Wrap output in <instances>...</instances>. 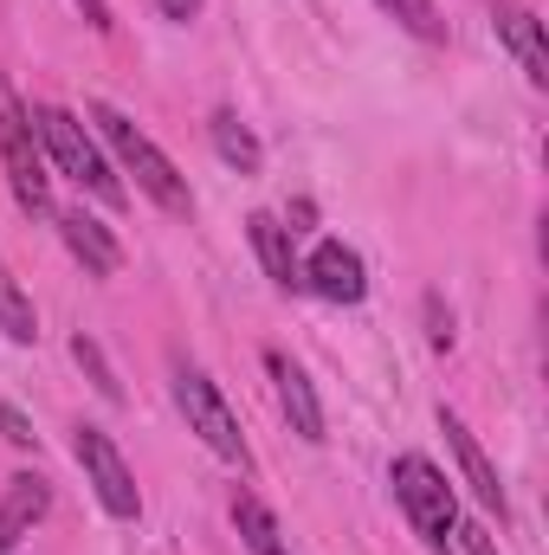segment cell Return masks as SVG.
I'll return each instance as SVG.
<instances>
[{
  "label": "cell",
  "mask_w": 549,
  "mask_h": 555,
  "mask_svg": "<svg viewBox=\"0 0 549 555\" xmlns=\"http://www.w3.org/2000/svg\"><path fill=\"white\" fill-rule=\"evenodd\" d=\"M304 284H310L317 297H330V304H362V297H369L362 253L343 246V240H323V246L310 253V266H304Z\"/></svg>",
  "instance_id": "cell-7"
},
{
  "label": "cell",
  "mask_w": 549,
  "mask_h": 555,
  "mask_svg": "<svg viewBox=\"0 0 549 555\" xmlns=\"http://www.w3.org/2000/svg\"><path fill=\"white\" fill-rule=\"evenodd\" d=\"M426 317H433V349H452V317L439 310V297H426Z\"/></svg>",
  "instance_id": "cell-21"
},
{
  "label": "cell",
  "mask_w": 549,
  "mask_h": 555,
  "mask_svg": "<svg viewBox=\"0 0 549 555\" xmlns=\"http://www.w3.org/2000/svg\"><path fill=\"white\" fill-rule=\"evenodd\" d=\"M175 401H181V414H188V433H201V446L214 452V459H227V465H253V452H246V433H240V420L227 408V395L214 388V375L207 369H175Z\"/></svg>",
  "instance_id": "cell-3"
},
{
  "label": "cell",
  "mask_w": 549,
  "mask_h": 555,
  "mask_svg": "<svg viewBox=\"0 0 549 555\" xmlns=\"http://www.w3.org/2000/svg\"><path fill=\"white\" fill-rule=\"evenodd\" d=\"M155 7H162L168 20H194V13H201V0H155Z\"/></svg>",
  "instance_id": "cell-23"
},
{
  "label": "cell",
  "mask_w": 549,
  "mask_h": 555,
  "mask_svg": "<svg viewBox=\"0 0 549 555\" xmlns=\"http://www.w3.org/2000/svg\"><path fill=\"white\" fill-rule=\"evenodd\" d=\"M78 7H85V20H91L98 33H111V26H117V20H111V0H78Z\"/></svg>",
  "instance_id": "cell-22"
},
{
  "label": "cell",
  "mask_w": 549,
  "mask_h": 555,
  "mask_svg": "<svg viewBox=\"0 0 549 555\" xmlns=\"http://www.w3.org/2000/svg\"><path fill=\"white\" fill-rule=\"evenodd\" d=\"M0 330H7L13 343H39V317H33L26 291L13 284V272H7V266H0Z\"/></svg>",
  "instance_id": "cell-16"
},
{
  "label": "cell",
  "mask_w": 549,
  "mask_h": 555,
  "mask_svg": "<svg viewBox=\"0 0 549 555\" xmlns=\"http://www.w3.org/2000/svg\"><path fill=\"white\" fill-rule=\"evenodd\" d=\"M91 124H98V137L111 142V155L124 162V175H137V188L162 207V214H194V188H188V175L142 137L117 104H91Z\"/></svg>",
  "instance_id": "cell-1"
},
{
  "label": "cell",
  "mask_w": 549,
  "mask_h": 555,
  "mask_svg": "<svg viewBox=\"0 0 549 555\" xmlns=\"http://www.w3.org/2000/svg\"><path fill=\"white\" fill-rule=\"evenodd\" d=\"M233 524H240V537H246V550H253V555H284L272 511H266L253 491H233Z\"/></svg>",
  "instance_id": "cell-15"
},
{
  "label": "cell",
  "mask_w": 549,
  "mask_h": 555,
  "mask_svg": "<svg viewBox=\"0 0 549 555\" xmlns=\"http://www.w3.org/2000/svg\"><path fill=\"white\" fill-rule=\"evenodd\" d=\"M214 149H220V162L227 168H240V175H259V162H266V149H259V137L233 117V111H214Z\"/></svg>",
  "instance_id": "cell-14"
},
{
  "label": "cell",
  "mask_w": 549,
  "mask_h": 555,
  "mask_svg": "<svg viewBox=\"0 0 549 555\" xmlns=\"http://www.w3.org/2000/svg\"><path fill=\"white\" fill-rule=\"evenodd\" d=\"M46 511H52V485H46L39 472H20V478L7 485V498H0V555L20 550Z\"/></svg>",
  "instance_id": "cell-10"
},
{
  "label": "cell",
  "mask_w": 549,
  "mask_h": 555,
  "mask_svg": "<svg viewBox=\"0 0 549 555\" xmlns=\"http://www.w3.org/2000/svg\"><path fill=\"white\" fill-rule=\"evenodd\" d=\"M395 498H401V511H408V524L433 543V550H446V530L459 524V504H452V485H446V472L433 465V459H420V452H401L395 459Z\"/></svg>",
  "instance_id": "cell-4"
},
{
  "label": "cell",
  "mask_w": 549,
  "mask_h": 555,
  "mask_svg": "<svg viewBox=\"0 0 549 555\" xmlns=\"http://www.w3.org/2000/svg\"><path fill=\"white\" fill-rule=\"evenodd\" d=\"M452 530H459L465 555H498V543H491V530H485V524H452Z\"/></svg>",
  "instance_id": "cell-19"
},
{
  "label": "cell",
  "mask_w": 549,
  "mask_h": 555,
  "mask_svg": "<svg viewBox=\"0 0 549 555\" xmlns=\"http://www.w3.org/2000/svg\"><path fill=\"white\" fill-rule=\"evenodd\" d=\"M78 465H85V485L98 491V504L111 511V517H124V524H137L142 517V491L137 478H130V465H124V452H117V439L111 433H98V426H78Z\"/></svg>",
  "instance_id": "cell-6"
},
{
  "label": "cell",
  "mask_w": 549,
  "mask_h": 555,
  "mask_svg": "<svg viewBox=\"0 0 549 555\" xmlns=\"http://www.w3.org/2000/svg\"><path fill=\"white\" fill-rule=\"evenodd\" d=\"M26 124H33L39 149H46V155L59 162V175H72L78 188H91V194H98L104 207H124V201H130V194H124V181H117V168L104 162V149L85 137V124H78L72 111H59V104H39V111H33Z\"/></svg>",
  "instance_id": "cell-2"
},
{
  "label": "cell",
  "mask_w": 549,
  "mask_h": 555,
  "mask_svg": "<svg viewBox=\"0 0 549 555\" xmlns=\"http://www.w3.org/2000/svg\"><path fill=\"white\" fill-rule=\"evenodd\" d=\"M0 433H7L13 446H33V426H26V414H20V408H0Z\"/></svg>",
  "instance_id": "cell-20"
},
{
  "label": "cell",
  "mask_w": 549,
  "mask_h": 555,
  "mask_svg": "<svg viewBox=\"0 0 549 555\" xmlns=\"http://www.w3.org/2000/svg\"><path fill=\"white\" fill-rule=\"evenodd\" d=\"M72 356H78V369L91 375V388H98L104 401H124V382H117V369L104 362V349H98L91 336H72Z\"/></svg>",
  "instance_id": "cell-18"
},
{
  "label": "cell",
  "mask_w": 549,
  "mask_h": 555,
  "mask_svg": "<svg viewBox=\"0 0 549 555\" xmlns=\"http://www.w3.org/2000/svg\"><path fill=\"white\" fill-rule=\"evenodd\" d=\"M246 240H253V253H259V266L272 278L278 291H297L304 284V266H297V253H291V233L278 227L272 214H253L246 220Z\"/></svg>",
  "instance_id": "cell-13"
},
{
  "label": "cell",
  "mask_w": 549,
  "mask_h": 555,
  "mask_svg": "<svg viewBox=\"0 0 549 555\" xmlns=\"http://www.w3.org/2000/svg\"><path fill=\"white\" fill-rule=\"evenodd\" d=\"M375 7H382V13H395L413 39H426V46H439V39H446V20H439V7H433V0H375Z\"/></svg>",
  "instance_id": "cell-17"
},
{
  "label": "cell",
  "mask_w": 549,
  "mask_h": 555,
  "mask_svg": "<svg viewBox=\"0 0 549 555\" xmlns=\"http://www.w3.org/2000/svg\"><path fill=\"white\" fill-rule=\"evenodd\" d=\"M0 162H7L13 201L26 214H46L52 207V175H46V149H39V137H33V124H26L20 104H0Z\"/></svg>",
  "instance_id": "cell-5"
},
{
  "label": "cell",
  "mask_w": 549,
  "mask_h": 555,
  "mask_svg": "<svg viewBox=\"0 0 549 555\" xmlns=\"http://www.w3.org/2000/svg\"><path fill=\"white\" fill-rule=\"evenodd\" d=\"M439 433H446V446H452V459H459L465 485L478 491V504H485V511H498V524H505V485H498V472H491L485 446H478V439L465 433V420L452 414V408H439Z\"/></svg>",
  "instance_id": "cell-11"
},
{
  "label": "cell",
  "mask_w": 549,
  "mask_h": 555,
  "mask_svg": "<svg viewBox=\"0 0 549 555\" xmlns=\"http://www.w3.org/2000/svg\"><path fill=\"white\" fill-rule=\"evenodd\" d=\"M59 233H65V246H72V259L85 266L91 278H111L124 266V246L111 240V227L104 220H91L85 207H72V214H59Z\"/></svg>",
  "instance_id": "cell-12"
},
{
  "label": "cell",
  "mask_w": 549,
  "mask_h": 555,
  "mask_svg": "<svg viewBox=\"0 0 549 555\" xmlns=\"http://www.w3.org/2000/svg\"><path fill=\"white\" fill-rule=\"evenodd\" d=\"M266 369H272V382H278V408H284V420H291V433L317 446V439H323V408H317L310 375H304L284 349H272V356H266Z\"/></svg>",
  "instance_id": "cell-8"
},
{
  "label": "cell",
  "mask_w": 549,
  "mask_h": 555,
  "mask_svg": "<svg viewBox=\"0 0 549 555\" xmlns=\"http://www.w3.org/2000/svg\"><path fill=\"white\" fill-rule=\"evenodd\" d=\"M498 39H505V52L524 65V78L531 85H549V46H544V20L531 13V7H518V0H498Z\"/></svg>",
  "instance_id": "cell-9"
}]
</instances>
